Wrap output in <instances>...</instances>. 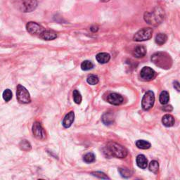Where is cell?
Instances as JSON below:
<instances>
[{"mask_svg": "<svg viewBox=\"0 0 180 180\" xmlns=\"http://www.w3.org/2000/svg\"><path fill=\"white\" fill-rule=\"evenodd\" d=\"M163 110L165 111H167V112H170V111H172V106H170V105H167L163 108Z\"/></svg>", "mask_w": 180, "mask_h": 180, "instance_id": "31", "label": "cell"}, {"mask_svg": "<svg viewBox=\"0 0 180 180\" xmlns=\"http://www.w3.org/2000/svg\"><path fill=\"white\" fill-rule=\"evenodd\" d=\"M40 37L44 40H53L57 37V34L54 30H43L41 34Z\"/></svg>", "mask_w": 180, "mask_h": 180, "instance_id": "13", "label": "cell"}, {"mask_svg": "<svg viewBox=\"0 0 180 180\" xmlns=\"http://www.w3.org/2000/svg\"><path fill=\"white\" fill-rule=\"evenodd\" d=\"M90 30H91L92 32H96L97 30H99V28H98V27H97V26H92V27L90 28Z\"/></svg>", "mask_w": 180, "mask_h": 180, "instance_id": "33", "label": "cell"}, {"mask_svg": "<svg viewBox=\"0 0 180 180\" xmlns=\"http://www.w3.org/2000/svg\"><path fill=\"white\" fill-rule=\"evenodd\" d=\"M26 28H27L28 32L32 35H39L43 32V28L41 25H39L38 23L35 22H29L26 25Z\"/></svg>", "mask_w": 180, "mask_h": 180, "instance_id": "10", "label": "cell"}, {"mask_svg": "<svg viewBox=\"0 0 180 180\" xmlns=\"http://www.w3.org/2000/svg\"><path fill=\"white\" fill-rule=\"evenodd\" d=\"M92 174H93L94 176L99 177V178H100V179H109V177H108L107 175L103 173V172H92Z\"/></svg>", "mask_w": 180, "mask_h": 180, "instance_id": "30", "label": "cell"}, {"mask_svg": "<svg viewBox=\"0 0 180 180\" xmlns=\"http://www.w3.org/2000/svg\"><path fill=\"white\" fill-rule=\"evenodd\" d=\"M159 169V164L156 160H152L149 164V170L153 173H157Z\"/></svg>", "mask_w": 180, "mask_h": 180, "instance_id": "22", "label": "cell"}, {"mask_svg": "<svg viewBox=\"0 0 180 180\" xmlns=\"http://www.w3.org/2000/svg\"><path fill=\"white\" fill-rule=\"evenodd\" d=\"M119 172L121 176L124 178H129L132 176V172L127 168H119Z\"/></svg>", "mask_w": 180, "mask_h": 180, "instance_id": "27", "label": "cell"}, {"mask_svg": "<svg viewBox=\"0 0 180 180\" xmlns=\"http://www.w3.org/2000/svg\"><path fill=\"white\" fill-rule=\"evenodd\" d=\"M17 6L23 12H31L37 8V0H17Z\"/></svg>", "mask_w": 180, "mask_h": 180, "instance_id": "4", "label": "cell"}, {"mask_svg": "<svg viewBox=\"0 0 180 180\" xmlns=\"http://www.w3.org/2000/svg\"><path fill=\"white\" fill-rule=\"evenodd\" d=\"M151 61L161 68H170L172 65V58L170 55L163 52H158L151 56Z\"/></svg>", "mask_w": 180, "mask_h": 180, "instance_id": "2", "label": "cell"}, {"mask_svg": "<svg viewBox=\"0 0 180 180\" xmlns=\"http://www.w3.org/2000/svg\"><path fill=\"white\" fill-rule=\"evenodd\" d=\"M73 100H74L75 103L77 104H80L81 103L82 101V96L79 91L77 89H75L73 91Z\"/></svg>", "mask_w": 180, "mask_h": 180, "instance_id": "25", "label": "cell"}, {"mask_svg": "<svg viewBox=\"0 0 180 180\" xmlns=\"http://www.w3.org/2000/svg\"><path fill=\"white\" fill-rule=\"evenodd\" d=\"M3 99L4 100L6 101V102H8L12 98V92L10 89H7L6 90H4L3 92Z\"/></svg>", "mask_w": 180, "mask_h": 180, "instance_id": "29", "label": "cell"}, {"mask_svg": "<svg viewBox=\"0 0 180 180\" xmlns=\"http://www.w3.org/2000/svg\"><path fill=\"white\" fill-rule=\"evenodd\" d=\"M133 56L135 58H143L144 56H145L146 54V48L144 46H138L134 49L133 51Z\"/></svg>", "mask_w": 180, "mask_h": 180, "instance_id": "14", "label": "cell"}, {"mask_svg": "<svg viewBox=\"0 0 180 180\" xmlns=\"http://www.w3.org/2000/svg\"><path fill=\"white\" fill-rule=\"evenodd\" d=\"M141 78L144 81H150L156 76V72L152 68L145 66L142 68L140 72Z\"/></svg>", "mask_w": 180, "mask_h": 180, "instance_id": "9", "label": "cell"}, {"mask_svg": "<svg viewBox=\"0 0 180 180\" xmlns=\"http://www.w3.org/2000/svg\"><path fill=\"white\" fill-rule=\"evenodd\" d=\"M170 100L169 93L167 91H163L160 94L159 101L162 105H166Z\"/></svg>", "mask_w": 180, "mask_h": 180, "instance_id": "20", "label": "cell"}, {"mask_svg": "<svg viewBox=\"0 0 180 180\" xmlns=\"http://www.w3.org/2000/svg\"><path fill=\"white\" fill-rule=\"evenodd\" d=\"M101 2H109L110 0H101Z\"/></svg>", "mask_w": 180, "mask_h": 180, "instance_id": "34", "label": "cell"}, {"mask_svg": "<svg viewBox=\"0 0 180 180\" xmlns=\"http://www.w3.org/2000/svg\"><path fill=\"white\" fill-rule=\"evenodd\" d=\"M87 82L91 85H95L99 82V77L96 75H89L87 78Z\"/></svg>", "mask_w": 180, "mask_h": 180, "instance_id": "28", "label": "cell"}, {"mask_svg": "<svg viewBox=\"0 0 180 180\" xmlns=\"http://www.w3.org/2000/svg\"><path fill=\"white\" fill-rule=\"evenodd\" d=\"M94 65L90 61H84L81 64V68L82 70L87 71V70H89L93 68Z\"/></svg>", "mask_w": 180, "mask_h": 180, "instance_id": "24", "label": "cell"}, {"mask_svg": "<svg viewBox=\"0 0 180 180\" xmlns=\"http://www.w3.org/2000/svg\"><path fill=\"white\" fill-rule=\"evenodd\" d=\"M153 30L151 28H144L135 33L133 39L136 42H143L150 39L152 37Z\"/></svg>", "mask_w": 180, "mask_h": 180, "instance_id": "5", "label": "cell"}, {"mask_svg": "<svg viewBox=\"0 0 180 180\" xmlns=\"http://www.w3.org/2000/svg\"><path fill=\"white\" fill-rule=\"evenodd\" d=\"M75 120V113L73 111H70L65 116V118L63 120V126L65 128H68L70 127Z\"/></svg>", "mask_w": 180, "mask_h": 180, "instance_id": "12", "label": "cell"}, {"mask_svg": "<svg viewBox=\"0 0 180 180\" xmlns=\"http://www.w3.org/2000/svg\"><path fill=\"white\" fill-rule=\"evenodd\" d=\"M164 11L160 7H156L153 11L144 13V18L146 23L151 25H158L164 20Z\"/></svg>", "mask_w": 180, "mask_h": 180, "instance_id": "1", "label": "cell"}, {"mask_svg": "<svg viewBox=\"0 0 180 180\" xmlns=\"http://www.w3.org/2000/svg\"><path fill=\"white\" fill-rule=\"evenodd\" d=\"M95 156L93 153H87L86 155H84V158H83V160L85 163H94V161H95Z\"/></svg>", "mask_w": 180, "mask_h": 180, "instance_id": "26", "label": "cell"}, {"mask_svg": "<svg viewBox=\"0 0 180 180\" xmlns=\"http://www.w3.org/2000/svg\"><path fill=\"white\" fill-rule=\"evenodd\" d=\"M106 149L111 156L118 158H124L127 156V150L124 146L115 142L110 141L106 145Z\"/></svg>", "mask_w": 180, "mask_h": 180, "instance_id": "3", "label": "cell"}, {"mask_svg": "<svg viewBox=\"0 0 180 180\" xmlns=\"http://www.w3.org/2000/svg\"><path fill=\"white\" fill-rule=\"evenodd\" d=\"M32 133L37 139L44 140L46 139V132L42 127L41 123L35 122L32 125Z\"/></svg>", "mask_w": 180, "mask_h": 180, "instance_id": "8", "label": "cell"}, {"mask_svg": "<svg viewBox=\"0 0 180 180\" xmlns=\"http://www.w3.org/2000/svg\"><path fill=\"white\" fill-rule=\"evenodd\" d=\"M174 87L177 89V92H179V83L178 82H174Z\"/></svg>", "mask_w": 180, "mask_h": 180, "instance_id": "32", "label": "cell"}, {"mask_svg": "<svg viewBox=\"0 0 180 180\" xmlns=\"http://www.w3.org/2000/svg\"><path fill=\"white\" fill-rule=\"evenodd\" d=\"M114 114L113 112H106L102 116V121L106 125H110L114 122Z\"/></svg>", "mask_w": 180, "mask_h": 180, "instance_id": "16", "label": "cell"}, {"mask_svg": "<svg viewBox=\"0 0 180 180\" xmlns=\"http://www.w3.org/2000/svg\"><path fill=\"white\" fill-rule=\"evenodd\" d=\"M107 101L114 106H119L123 102V97L118 93H111L107 96Z\"/></svg>", "mask_w": 180, "mask_h": 180, "instance_id": "11", "label": "cell"}, {"mask_svg": "<svg viewBox=\"0 0 180 180\" xmlns=\"http://www.w3.org/2000/svg\"><path fill=\"white\" fill-rule=\"evenodd\" d=\"M174 122V118L172 115L166 114L163 116L162 118V122L163 125H165V126L167 127L173 126Z\"/></svg>", "mask_w": 180, "mask_h": 180, "instance_id": "17", "label": "cell"}, {"mask_svg": "<svg viewBox=\"0 0 180 180\" xmlns=\"http://www.w3.org/2000/svg\"><path fill=\"white\" fill-rule=\"evenodd\" d=\"M19 146L20 148L22 149L23 151H30V149L32 148L31 144H30L29 141H28L27 140H22L19 144Z\"/></svg>", "mask_w": 180, "mask_h": 180, "instance_id": "23", "label": "cell"}, {"mask_svg": "<svg viewBox=\"0 0 180 180\" xmlns=\"http://www.w3.org/2000/svg\"><path fill=\"white\" fill-rule=\"evenodd\" d=\"M155 96L152 91H148L142 99L141 106L144 111H148L154 105Z\"/></svg>", "mask_w": 180, "mask_h": 180, "instance_id": "7", "label": "cell"}, {"mask_svg": "<svg viewBox=\"0 0 180 180\" xmlns=\"http://www.w3.org/2000/svg\"><path fill=\"white\" fill-rule=\"evenodd\" d=\"M96 61L99 63L104 64V63H108L111 59V56L109 54L107 53H99L96 56Z\"/></svg>", "mask_w": 180, "mask_h": 180, "instance_id": "18", "label": "cell"}, {"mask_svg": "<svg viewBox=\"0 0 180 180\" xmlns=\"http://www.w3.org/2000/svg\"><path fill=\"white\" fill-rule=\"evenodd\" d=\"M136 146L137 148L140 149H148L151 148V144L148 141L145 140H138L136 142Z\"/></svg>", "mask_w": 180, "mask_h": 180, "instance_id": "21", "label": "cell"}, {"mask_svg": "<svg viewBox=\"0 0 180 180\" xmlns=\"http://www.w3.org/2000/svg\"><path fill=\"white\" fill-rule=\"evenodd\" d=\"M16 97H17L18 102L21 103H29L31 101L29 92L25 87L21 84H18L17 86Z\"/></svg>", "mask_w": 180, "mask_h": 180, "instance_id": "6", "label": "cell"}, {"mask_svg": "<svg viewBox=\"0 0 180 180\" xmlns=\"http://www.w3.org/2000/svg\"><path fill=\"white\" fill-rule=\"evenodd\" d=\"M137 165H138L139 167L141 169H146L148 166V160L146 159V156L144 155H139L137 156L136 159Z\"/></svg>", "mask_w": 180, "mask_h": 180, "instance_id": "15", "label": "cell"}, {"mask_svg": "<svg viewBox=\"0 0 180 180\" xmlns=\"http://www.w3.org/2000/svg\"><path fill=\"white\" fill-rule=\"evenodd\" d=\"M167 37L164 33H159L156 36V43L158 45H163L167 42Z\"/></svg>", "mask_w": 180, "mask_h": 180, "instance_id": "19", "label": "cell"}]
</instances>
